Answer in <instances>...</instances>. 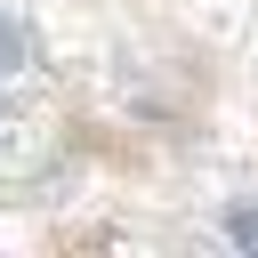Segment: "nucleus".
<instances>
[{
  "label": "nucleus",
  "mask_w": 258,
  "mask_h": 258,
  "mask_svg": "<svg viewBox=\"0 0 258 258\" xmlns=\"http://www.w3.org/2000/svg\"><path fill=\"white\" fill-rule=\"evenodd\" d=\"M24 56H32V40H24V24H16V16H0V73H16Z\"/></svg>",
  "instance_id": "f257e3e1"
},
{
  "label": "nucleus",
  "mask_w": 258,
  "mask_h": 258,
  "mask_svg": "<svg viewBox=\"0 0 258 258\" xmlns=\"http://www.w3.org/2000/svg\"><path fill=\"white\" fill-rule=\"evenodd\" d=\"M226 234H234L242 250H258V210H234V218H226Z\"/></svg>",
  "instance_id": "f03ea898"
}]
</instances>
